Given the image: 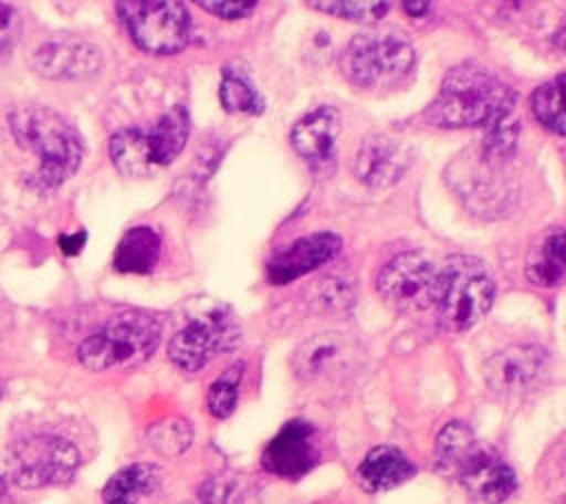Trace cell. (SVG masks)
<instances>
[{
	"label": "cell",
	"instance_id": "74e56055",
	"mask_svg": "<svg viewBox=\"0 0 566 504\" xmlns=\"http://www.w3.org/2000/svg\"><path fill=\"white\" fill-rule=\"evenodd\" d=\"M0 396H2V385H0Z\"/></svg>",
	"mask_w": 566,
	"mask_h": 504
},
{
	"label": "cell",
	"instance_id": "1f68e13d",
	"mask_svg": "<svg viewBox=\"0 0 566 504\" xmlns=\"http://www.w3.org/2000/svg\"><path fill=\"white\" fill-rule=\"evenodd\" d=\"M20 33V13L15 7L0 2V53L15 40Z\"/></svg>",
	"mask_w": 566,
	"mask_h": 504
},
{
	"label": "cell",
	"instance_id": "6da1fadb",
	"mask_svg": "<svg viewBox=\"0 0 566 504\" xmlns=\"http://www.w3.org/2000/svg\"><path fill=\"white\" fill-rule=\"evenodd\" d=\"M15 141L38 157V168L27 183L38 192H55L75 175L82 161V139L73 124L53 108L22 104L9 113Z\"/></svg>",
	"mask_w": 566,
	"mask_h": 504
},
{
	"label": "cell",
	"instance_id": "603a6c76",
	"mask_svg": "<svg viewBox=\"0 0 566 504\" xmlns=\"http://www.w3.org/2000/svg\"><path fill=\"white\" fill-rule=\"evenodd\" d=\"M111 161L126 177H150L157 168L150 159L146 133L137 128H122L108 141Z\"/></svg>",
	"mask_w": 566,
	"mask_h": 504
},
{
	"label": "cell",
	"instance_id": "f546056e",
	"mask_svg": "<svg viewBox=\"0 0 566 504\" xmlns=\"http://www.w3.org/2000/svg\"><path fill=\"white\" fill-rule=\"evenodd\" d=\"M310 7L345 20H354V22H376L387 13L389 2L347 0V2H310Z\"/></svg>",
	"mask_w": 566,
	"mask_h": 504
},
{
	"label": "cell",
	"instance_id": "4fadbf2b",
	"mask_svg": "<svg viewBox=\"0 0 566 504\" xmlns=\"http://www.w3.org/2000/svg\"><path fill=\"white\" fill-rule=\"evenodd\" d=\"M318 455L321 449L314 427L301 418H294L283 424L281 431L268 442L261 464L272 475L298 480L316 466Z\"/></svg>",
	"mask_w": 566,
	"mask_h": 504
},
{
	"label": "cell",
	"instance_id": "e575fe53",
	"mask_svg": "<svg viewBox=\"0 0 566 504\" xmlns=\"http://www.w3.org/2000/svg\"><path fill=\"white\" fill-rule=\"evenodd\" d=\"M429 2H402V9L409 13V15H422L429 11Z\"/></svg>",
	"mask_w": 566,
	"mask_h": 504
},
{
	"label": "cell",
	"instance_id": "30bf717a",
	"mask_svg": "<svg viewBox=\"0 0 566 504\" xmlns=\"http://www.w3.org/2000/svg\"><path fill=\"white\" fill-rule=\"evenodd\" d=\"M29 66L49 80H84L102 69V53L75 33H51L29 51Z\"/></svg>",
	"mask_w": 566,
	"mask_h": 504
},
{
	"label": "cell",
	"instance_id": "ffe728a7",
	"mask_svg": "<svg viewBox=\"0 0 566 504\" xmlns=\"http://www.w3.org/2000/svg\"><path fill=\"white\" fill-rule=\"evenodd\" d=\"M161 237L150 225L126 230L115 248L113 265L122 274H150L159 261Z\"/></svg>",
	"mask_w": 566,
	"mask_h": 504
},
{
	"label": "cell",
	"instance_id": "4316f807",
	"mask_svg": "<svg viewBox=\"0 0 566 504\" xmlns=\"http://www.w3.org/2000/svg\"><path fill=\"white\" fill-rule=\"evenodd\" d=\"M192 427L184 418H164L148 427L146 440L148 444L164 455H179L184 453L192 442Z\"/></svg>",
	"mask_w": 566,
	"mask_h": 504
},
{
	"label": "cell",
	"instance_id": "d590c367",
	"mask_svg": "<svg viewBox=\"0 0 566 504\" xmlns=\"http://www.w3.org/2000/svg\"><path fill=\"white\" fill-rule=\"evenodd\" d=\"M7 325H9V312H7L4 305L0 303V332H2Z\"/></svg>",
	"mask_w": 566,
	"mask_h": 504
},
{
	"label": "cell",
	"instance_id": "2e32d148",
	"mask_svg": "<svg viewBox=\"0 0 566 504\" xmlns=\"http://www.w3.org/2000/svg\"><path fill=\"white\" fill-rule=\"evenodd\" d=\"M338 252L340 239L332 232H314L301 237L270 256L265 265L268 281L274 285H285L332 261Z\"/></svg>",
	"mask_w": 566,
	"mask_h": 504
},
{
	"label": "cell",
	"instance_id": "5bb4252c",
	"mask_svg": "<svg viewBox=\"0 0 566 504\" xmlns=\"http://www.w3.org/2000/svg\"><path fill=\"white\" fill-rule=\"evenodd\" d=\"M546 367V351L537 345H511L484 363V380L500 396L528 391Z\"/></svg>",
	"mask_w": 566,
	"mask_h": 504
},
{
	"label": "cell",
	"instance_id": "8d00e7d4",
	"mask_svg": "<svg viewBox=\"0 0 566 504\" xmlns=\"http://www.w3.org/2000/svg\"><path fill=\"white\" fill-rule=\"evenodd\" d=\"M4 489H7V480H4V475L0 473V495L4 493Z\"/></svg>",
	"mask_w": 566,
	"mask_h": 504
},
{
	"label": "cell",
	"instance_id": "44dd1931",
	"mask_svg": "<svg viewBox=\"0 0 566 504\" xmlns=\"http://www.w3.org/2000/svg\"><path fill=\"white\" fill-rule=\"evenodd\" d=\"M188 133H190V117L184 106H172L159 117L155 128L146 133V141H148L150 159L155 168H164L179 157V153L188 141Z\"/></svg>",
	"mask_w": 566,
	"mask_h": 504
},
{
	"label": "cell",
	"instance_id": "3957f363",
	"mask_svg": "<svg viewBox=\"0 0 566 504\" xmlns=\"http://www.w3.org/2000/svg\"><path fill=\"white\" fill-rule=\"evenodd\" d=\"M161 340V323L146 312H122L88 334L77 347V360L91 371L130 367L153 356Z\"/></svg>",
	"mask_w": 566,
	"mask_h": 504
},
{
	"label": "cell",
	"instance_id": "d4e9b609",
	"mask_svg": "<svg viewBox=\"0 0 566 504\" xmlns=\"http://www.w3.org/2000/svg\"><path fill=\"white\" fill-rule=\"evenodd\" d=\"M531 108L548 130L566 137V73L544 82L533 93Z\"/></svg>",
	"mask_w": 566,
	"mask_h": 504
},
{
	"label": "cell",
	"instance_id": "277c9868",
	"mask_svg": "<svg viewBox=\"0 0 566 504\" xmlns=\"http://www.w3.org/2000/svg\"><path fill=\"white\" fill-rule=\"evenodd\" d=\"M493 296V279L475 256H451L444 267L438 270L433 307L447 332H464L473 327L491 309Z\"/></svg>",
	"mask_w": 566,
	"mask_h": 504
},
{
	"label": "cell",
	"instance_id": "9c48e42d",
	"mask_svg": "<svg viewBox=\"0 0 566 504\" xmlns=\"http://www.w3.org/2000/svg\"><path fill=\"white\" fill-rule=\"evenodd\" d=\"M376 290L398 312L427 309L436 301L438 270L418 252H402L380 267Z\"/></svg>",
	"mask_w": 566,
	"mask_h": 504
},
{
	"label": "cell",
	"instance_id": "cb8c5ba5",
	"mask_svg": "<svg viewBox=\"0 0 566 504\" xmlns=\"http://www.w3.org/2000/svg\"><path fill=\"white\" fill-rule=\"evenodd\" d=\"M475 444H478V440H475L471 427L464 424L462 420H453V422L444 424V429L436 438V469L442 475L453 477L455 469L460 466V462L469 455V451Z\"/></svg>",
	"mask_w": 566,
	"mask_h": 504
},
{
	"label": "cell",
	"instance_id": "7c38bea8",
	"mask_svg": "<svg viewBox=\"0 0 566 504\" xmlns=\"http://www.w3.org/2000/svg\"><path fill=\"white\" fill-rule=\"evenodd\" d=\"M413 148L385 133L367 135L354 155V177L367 188L394 186L413 164Z\"/></svg>",
	"mask_w": 566,
	"mask_h": 504
},
{
	"label": "cell",
	"instance_id": "7402d4cb",
	"mask_svg": "<svg viewBox=\"0 0 566 504\" xmlns=\"http://www.w3.org/2000/svg\"><path fill=\"white\" fill-rule=\"evenodd\" d=\"M526 279L539 287H555L566 281V230L548 232L526 261Z\"/></svg>",
	"mask_w": 566,
	"mask_h": 504
},
{
	"label": "cell",
	"instance_id": "836d02e7",
	"mask_svg": "<svg viewBox=\"0 0 566 504\" xmlns=\"http://www.w3.org/2000/svg\"><path fill=\"white\" fill-rule=\"evenodd\" d=\"M86 241V232H77V234H71V237H60V245L64 250V254H77L82 250Z\"/></svg>",
	"mask_w": 566,
	"mask_h": 504
},
{
	"label": "cell",
	"instance_id": "d6986e66",
	"mask_svg": "<svg viewBox=\"0 0 566 504\" xmlns=\"http://www.w3.org/2000/svg\"><path fill=\"white\" fill-rule=\"evenodd\" d=\"M161 484V471L150 462H135L108 477L102 489V504H139Z\"/></svg>",
	"mask_w": 566,
	"mask_h": 504
},
{
	"label": "cell",
	"instance_id": "5b68a950",
	"mask_svg": "<svg viewBox=\"0 0 566 504\" xmlns=\"http://www.w3.org/2000/svg\"><path fill=\"white\" fill-rule=\"evenodd\" d=\"M413 62L416 55L409 40L387 29L352 38L340 55V71L360 88H382L402 82Z\"/></svg>",
	"mask_w": 566,
	"mask_h": 504
},
{
	"label": "cell",
	"instance_id": "52a82bcc",
	"mask_svg": "<svg viewBox=\"0 0 566 504\" xmlns=\"http://www.w3.org/2000/svg\"><path fill=\"white\" fill-rule=\"evenodd\" d=\"M117 11L135 44L155 55L179 53L190 40V13L184 2L126 0Z\"/></svg>",
	"mask_w": 566,
	"mask_h": 504
},
{
	"label": "cell",
	"instance_id": "8992f818",
	"mask_svg": "<svg viewBox=\"0 0 566 504\" xmlns=\"http://www.w3.org/2000/svg\"><path fill=\"white\" fill-rule=\"evenodd\" d=\"M80 466L77 447L53 433H35L13 442L2 475L20 489H42L69 482Z\"/></svg>",
	"mask_w": 566,
	"mask_h": 504
},
{
	"label": "cell",
	"instance_id": "8fae6325",
	"mask_svg": "<svg viewBox=\"0 0 566 504\" xmlns=\"http://www.w3.org/2000/svg\"><path fill=\"white\" fill-rule=\"evenodd\" d=\"M475 504H502L515 491L513 469L491 449L478 442L453 473Z\"/></svg>",
	"mask_w": 566,
	"mask_h": 504
},
{
	"label": "cell",
	"instance_id": "7a4b0ae2",
	"mask_svg": "<svg viewBox=\"0 0 566 504\" xmlns=\"http://www.w3.org/2000/svg\"><path fill=\"white\" fill-rule=\"evenodd\" d=\"M511 88L475 64H458L442 80L440 93L427 108V119L442 128L489 126L513 111Z\"/></svg>",
	"mask_w": 566,
	"mask_h": 504
},
{
	"label": "cell",
	"instance_id": "f1b7e54d",
	"mask_svg": "<svg viewBox=\"0 0 566 504\" xmlns=\"http://www.w3.org/2000/svg\"><path fill=\"white\" fill-rule=\"evenodd\" d=\"M243 376V363L232 365L226 369L208 389V411L214 418H228L237 407L239 382Z\"/></svg>",
	"mask_w": 566,
	"mask_h": 504
},
{
	"label": "cell",
	"instance_id": "e0dca14e",
	"mask_svg": "<svg viewBox=\"0 0 566 504\" xmlns=\"http://www.w3.org/2000/svg\"><path fill=\"white\" fill-rule=\"evenodd\" d=\"M340 133V115L332 106H321L303 115L290 133L296 153L312 166H325L334 159Z\"/></svg>",
	"mask_w": 566,
	"mask_h": 504
},
{
	"label": "cell",
	"instance_id": "9a60e30c",
	"mask_svg": "<svg viewBox=\"0 0 566 504\" xmlns=\"http://www.w3.org/2000/svg\"><path fill=\"white\" fill-rule=\"evenodd\" d=\"M356 345L338 332H323L305 343L292 356V369L301 380H325L345 374L354 365Z\"/></svg>",
	"mask_w": 566,
	"mask_h": 504
},
{
	"label": "cell",
	"instance_id": "ac0fdd59",
	"mask_svg": "<svg viewBox=\"0 0 566 504\" xmlns=\"http://www.w3.org/2000/svg\"><path fill=\"white\" fill-rule=\"evenodd\" d=\"M413 475H416V466L409 462V458L400 449L391 444L374 447L358 464V482L369 493L389 491Z\"/></svg>",
	"mask_w": 566,
	"mask_h": 504
},
{
	"label": "cell",
	"instance_id": "4dcf8cb0",
	"mask_svg": "<svg viewBox=\"0 0 566 504\" xmlns=\"http://www.w3.org/2000/svg\"><path fill=\"white\" fill-rule=\"evenodd\" d=\"M201 504H241L243 484L234 473H214L199 486Z\"/></svg>",
	"mask_w": 566,
	"mask_h": 504
},
{
	"label": "cell",
	"instance_id": "ba28073f",
	"mask_svg": "<svg viewBox=\"0 0 566 504\" xmlns=\"http://www.w3.org/2000/svg\"><path fill=\"white\" fill-rule=\"evenodd\" d=\"M241 340V327L228 309H212L186 327L168 343V358L184 371H199L219 354L232 351Z\"/></svg>",
	"mask_w": 566,
	"mask_h": 504
},
{
	"label": "cell",
	"instance_id": "83f0119b",
	"mask_svg": "<svg viewBox=\"0 0 566 504\" xmlns=\"http://www.w3.org/2000/svg\"><path fill=\"white\" fill-rule=\"evenodd\" d=\"M520 135V124L515 113H506L497 119H493L489 126H484V139H482V155L486 159H504L515 150Z\"/></svg>",
	"mask_w": 566,
	"mask_h": 504
},
{
	"label": "cell",
	"instance_id": "484cf974",
	"mask_svg": "<svg viewBox=\"0 0 566 504\" xmlns=\"http://www.w3.org/2000/svg\"><path fill=\"white\" fill-rule=\"evenodd\" d=\"M219 99L228 113H252L254 115V113H261V108H263L261 97L252 88L248 77L232 69L223 71L221 86H219Z\"/></svg>",
	"mask_w": 566,
	"mask_h": 504
},
{
	"label": "cell",
	"instance_id": "d6a6232c",
	"mask_svg": "<svg viewBox=\"0 0 566 504\" xmlns=\"http://www.w3.org/2000/svg\"><path fill=\"white\" fill-rule=\"evenodd\" d=\"M199 7L223 20H237L252 13L256 4L254 2H199Z\"/></svg>",
	"mask_w": 566,
	"mask_h": 504
}]
</instances>
